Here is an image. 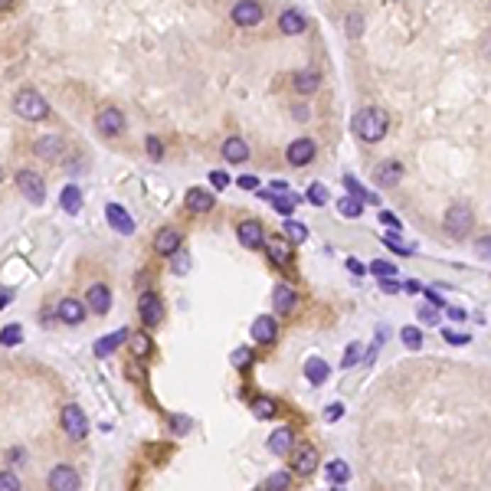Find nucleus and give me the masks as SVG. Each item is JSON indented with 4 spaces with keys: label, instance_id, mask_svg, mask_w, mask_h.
I'll list each match as a JSON object with an SVG mask.
<instances>
[{
    "label": "nucleus",
    "instance_id": "obj_36",
    "mask_svg": "<svg viewBox=\"0 0 491 491\" xmlns=\"http://www.w3.org/2000/svg\"><path fill=\"white\" fill-rule=\"evenodd\" d=\"M20 341H23V328L20 324H7V328L0 331V344L4 348H17Z\"/></svg>",
    "mask_w": 491,
    "mask_h": 491
},
{
    "label": "nucleus",
    "instance_id": "obj_55",
    "mask_svg": "<svg viewBox=\"0 0 491 491\" xmlns=\"http://www.w3.org/2000/svg\"><path fill=\"white\" fill-rule=\"evenodd\" d=\"M380 288L387 292V295H397L399 292V282H397V275H390V279H380Z\"/></svg>",
    "mask_w": 491,
    "mask_h": 491
},
{
    "label": "nucleus",
    "instance_id": "obj_50",
    "mask_svg": "<svg viewBox=\"0 0 491 491\" xmlns=\"http://www.w3.org/2000/svg\"><path fill=\"white\" fill-rule=\"evenodd\" d=\"M380 223H383V226H390V229H393V233H399V229H403V223H399V216H393V213H390V210H383V213H380Z\"/></svg>",
    "mask_w": 491,
    "mask_h": 491
},
{
    "label": "nucleus",
    "instance_id": "obj_60",
    "mask_svg": "<svg viewBox=\"0 0 491 491\" xmlns=\"http://www.w3.org/2000/svg\"><path fill=\"white\" fill-rule=\"evenodd\" d=\"M272 194H292V190H288L285 180H275V184H272Z\"/></svg>",
    "mask_w": 491,
    "mask_h": 491
},
{
    "label": "nucleus",
    "instance_id": "obj_63",
    "mask_svg": "<svg viewBox=\"0 0 491 491\" xmlns=\"http://www.w3.org/2000/svg\"><path fill=\"white\" fill-rule=\"evenodd\" d=\"M7 302H10V292H0V308H7Z\"/></svg>",
    "mask_w": 491,
    "mask_h": 491
},
{
    "label": "nucleus",
    "instance_id": "obj_44",
    "mask_svg": "<svg viewBox=\"0 0 491 491\" xmlns=\"http://www.w3.org/2000/svg\"><path fill=\"white\" fill-rule=\"evenodd\" d=\"M229 360H233V367H249V364H253V351H249V348H236L233 354H229Z\"/></svg>",
    "mask_w": 491,
    "mask_h": 491
},
{
    "label": "nucleus",
    "instance_id": "obj_31",
    "mask_svg": "<svg viewBox=\"0 0 491 491\" xmlns=\"http://www.w3.org/2000/svg\"><path fill=\"white\" fill-rule=\"evenodd\" d=\"M344 187L351 190V197H357L360 204H380V197L373 194V190H367V187H360L357 184V177L354 174H344Z\"/></svg>",
    "mask_w": 491,
    "mask_h": 491
},
{
    "label": "nucleus",
    "instance_id": "obj_46",
    "mask_svg": "<svg viewBox=\"0 0 491 491\" xmlns=\"http://www.w3.org/2000/svg\"><path fill=\"white\" fill-rule=\"evenodd\" d=\"M20 488V478L13 472H0V491H17Z\"/></svg>",
    "mask_w": 491,
    "mask_h": 491
},
{
    "label": "nucleus",
    "instance_id": "obj_53",
    "mask_svg": "<svg viewBox=\"0 0 491 491\" xmlns=\"http://www.w3.org/2000/svg\"><path fill=\"white\" fill-rule=\"evenodd\" d=\"M170 259H174V272H177V275H184V272L190 269V259H187V255H180V249L170 255Z\"/></svg>",
    "mask_w": 491,
    "mask_h": 491
},
{
    "label": "nucleus",
    "instance_id": "obj_17",
    "mask_svg": "<svg viewBox=\"0 0 491 491\" xmlns=\"http://www.w3.org/2000/svg\"><path fill=\"white\" fill-rule=\"evenodd\" d=\"M56 314H60L62 324H82L85 314H89V305L79 302V298H62L60 305H56Z\"/></svg>",
    "mask_w": 491,
    "mask_h": 491
},
{
    "label": "nucleus",
    "instance_id": "obj_48",
    "mask_svg": "<svg viewBox=\"0 0 491 491\" xmlns=\"http://www.w3.org/2000/svg\"><path fill=\"white\" fill-rule=\"evenodd\" d=\"M187 429H190V419H184V416H170V432H174V436H184Z\"/></svg>",
    "mask_w": 491,
    "mask_h": 491
},
{
    "label": "nucleus",
    "instance_id": "obj_49",
    "mask_svg": "<svg viewBox=\"0 0 491 491\" xmlns=\"http://www.w3.org/2000/svg\"><path fill=\"white\" fill-rule=\"evenodd\" d=\"M148 158H154V161L164 158V144L158 141V138H148Z\"/></svg>",
    "mask_w": 491,
    "mask_h": 491
},
{
    "label": "nucleus",
    "instance_id": "obj_33",
    "mask_svg": "<svg viewBox=\"0 0 491 491\" xmlns=\"http://www.w3.org/2000/svg\"><path fill=\"white\" fill-rule=\"evenodd\" d=\"M253 413L259 416V419H272V416L279 413V403L272 397H255L253 399Z\"/></svg>",
    "mask_w": 491,
    "mask_h": 491
},
{
    "label": "nucleus",
    "instance_id": "obj_35",
    "mask_svg": "<svg viewBox=\"0 0 491 491\" xmlns=\"http://www.w3.org/2000/svg\"><path fill=\"white\" fill-rule=\"evenodd\" d=\"M399 334H403V344H407L409 351H419V348H423V331L416 328V324H407V328H399Z\"/></svg>",
    "mask_w": 491,
    "mask_h": 491
},
{
    "label": "nucleus",
    "instance_id": "obj_14",
    "mask_svg": "<svg viewBox=\"0 0 491 491\" xmlns=\"http://www.w3.org/2000/svg\"><path fill=\"white\" fill-rule=\"evenodd\" d=\"M180 246H184V233H180L177 226H164L161 233L154 236V249H158V255H164V259H170Z\"/></svg>",
    "mask_w": 491,
    "mask_h": 491
},
{
    "label": "nucleus",
    "instance_id": "obj_51",
    "mask_svg": "<svg viewBox=\"0 0 491 491\" xmlns=\"http://www.w3.org/2000/svg\"><path fill=\"white\" fill-rule=\"evenodd\" d=\"M442 338L449 341V344H468V341H472V334H458V331H442Z\"/></svg>",
    "mask_w": 491,
    "mask_h": 491
},
{
    "label": "nucleus",
    "instance_id": "obj_54",
    "mask_svg": "<svg viewBox=\"0 0 491 491\" xmlns=\"http://www.w3.org/2000/svg\"><path fill=\"white\" fill-rule=\"evenodd\" d=\"M475 253L482 255V259H491V236H482L475 243Z\"/></svg>",
    "mask_w": 491,
    "mask_h": 491
},
{
    "label": "nucleus",
    "instance_id": "obj_27",
    "mask_svg": "<svg viewBox=\"0 0 491 491\" xmlns=\"http://www.w3.org/2000/svg\"><path fill=\"white\" fill-rule=\"evenodd\" d=\"M292 446H295V432L288 429V426H282V429H275L269 436V452H272V456L285 458L288 452H292Z\"/></svg>",
    "mask_w": 491,
    "mask_h": 491
},
{
    "label": "nucleus",
    "instance_id": "obj_18",
    "mask_svg": "<svg viewBox=\"0 0 491 491\" xmlns=\"http://www.w3.org/2000/svg\"><path fill=\"white\" fill-rule=\"evenodd\" d=\"M279 30L285 36H298V33H305L308 30V17L302 13V10H295V7H285L279 13Z\"/></svg>",
    "mask_w": 491,
    "mask_h": 491
},
{
    "label": "nucleus",
    "instance_id": "obj_22",
    "mask_svg": "<svg viewBox=\"0 0 491 491\" xmlns=\"http://www.w3.org/2000/svg\"><path fill=\"white\" fill-rule=\"evenodd\" d=\"M184 204H187V210H194V213H210L213 206H216V197H213L210 190H204V187H190L184 197Z\"/></svg>",
    "mask_w": 491,
    "mask_h": 491
},
{
    "label": "nucleus",
    "instance_id": "obj_9",
    "mask_svg": "<svg viewBox=\"0 0 491 491\" xmlns=\"http://www.w3.org/2000/svg\"><path fill=\"white\" fill-rule=\"evenodd\" d=\"M17 187H20V194L30 200V204L40 206L43 200H46V184H43V177L36 174V170H17Z\"/></svg>",
    "mask_w": 491,
    "mask_h": 491
},
{
    "label": "nucleus",
    "instance_id": "obj_56",
    "mask_svg": "<svg viewBox=\"0 0 491 491\" xmlns=\"http://www.w3.org/2000/svg\"><path fill=\"white\" fill-rule=\"evenodd\" d=\"M239 187H243V190H255V187H259V177H249V174H246V177H239Z\"/></svg>",
    "mask_w": 491,
    "mask_h": 491
},
{
    "label": "nucleus",
    "instance_id": "obj_11",
    "mask_svg": "<svg viewBox=\"0 0 491 491\" xmlns=\"http://www.w3.org/2000/svg\"><path fill=\"white\" fill-rule=\"evenodd\" d=\"M33 154L40 158V161H62V154H66V141H62L60 135H43L36 138L33 144Z\"/></svg>",
    "mask_w": 491,
    "mask_h": 491
},
{
    "label": "nucleus",
    "instance_id": "obj_28",
    "mask_svg": "<svg viewBox=\"0 0 491 491\" xmlns=\"http://www.w3.org/2000/svg\"><path fill=\"white\" fill-rule=\"evenodd\" d=\"M223 158H226L229 164H246L249 161V144H246L243 138H226V144H223Z\"/></svg>",
    "mask_w": 491,
    "mask_h": 491
},
{
    "label": "nucleus",
    "instance_id": "obj_45",
    "mask_svg": "<svg viewBox=\"0 0 491 491\" xmlns=\"http://www.w3.org/2000/svg\"><path fill=\"white\" fill-rule=\"evenodd\" d=\"M360 351H364V348H360L357 341H354V344H348V354H344V360H341V367H354L357 360H360Z\"/></svg>",
    "mask_w": 491,
    "mask_h": 491
},
{
    "label": "nucleus",
    "instance_id": "obj_59",
    "mask_svg": "<svg viewBox=\"0 0 491 491\" xmlns=\"http://www.w3.org/2000/svg\"><path fill=\"white\" fill-rule=\"evenodd\" d=\"M482 53H485V60L491 62V30L485 33V40H482Z\"/></svg>",
    "mask_w": 491,
    "mask_h": 491
},
{
    "label": "nucleus",
    "instance_id": "obj_4",
    "mask_svg": "<svg viewBox=\"0 0 491 491\" xmlns=\"http://www.w3.org/2000/svg\"><path fill=\"white\" fill-rule=\"evenodd\" d=\"M95 128H99V135H105V138L125 135V128H128L125 111L115 109V105H105V109L95 111Z\"/></svg>",
    "mask_w": 491,
    "mask_h": 491
},
{
    "label": "nucleus",
    "instance_id": "obj_25",
    "mask_svg": "<svg viewBox=\"0 0 491 491\" xmlns=\"http://www.w3.org/2000/svg\"><path fill=\"white\" fill-rule=\"evenodd\" d=\"M128 344H131V357H135V360H148V357L154 354V341L148 331H131V334H128Z\"/></svg>",
    "mask_w": 491,
    "mask_h": 491
},
{
    "label": "nucleus",
    "instance_id": "obj_42",
    "mask_svg": "<svg viewBox=\"0 0 491 491\" xmlns=\"http://www.w3.org/2000/svg\"><path fill=\"white\" fill-rule=\"evenodd\" d=\"M370 275H377V279H390V275H397V265L377 259V263H370Z\"/></svg>",
    "mask_w": 491,
    "mask_h": 491
},
{
    "label": "nucleus",
    "instance_id": "obj_39",
    "mask_svg": "<svg viewBox=\"0 0 491 491\" xmlns=\"http://www.w3.org/2000/svg\"><path fill=\"white\" fill-rule=\"evenodd\" d=\"M305 197H308V204H311V206H324V204H328V187H324V184H311Z\"/></svg>",
    "mask_w": 491,
    "mask_h": 491
},
{
    "label": "nucleus",
    "instance_id": "obj_40",
    "mask_svg": "<svg viewBox=\"0 0 491 491\" xmlns=\"http://www.w3.org/2000/svg\"><path fill=\"white\" fill-rule=\"evenodd\" d=\"M416 318H419V324H439V308L436 305H416Z\"/></svg>",
    "mask_w": 491,
    "mask_h": 491
},
{
    "label": "nucleus",
    "instance_id": "obj_23",
    "mask_svg": "<svg viewBox=\"0 0 491 491\" xmlns=\"http://www.w3.org/2000/svg\"><path fill=\"white\" fill-rule=\"evenodd\" d=\"M272 305H275V314H292L298 305V292L292 285H275L272 292Z\"/></svg>",
    "mask_w": 491,
    "mask_h": 491
},
{
    "label": "nucleus",
    "instance_id": "obj_6",
    "mask_svg": "<svg viewBox=\"0 0 491 491\" xmlns=\"http://www.w3.org/2000/svg\"><path fill=\"white\" fill-rule=\"evenodd\" d=\"M263 17H265V7L259 0H236L233 10H229V20L236 26H246V30H249V26H259Z\"/></svg>",
    "mask_w": 491,
    "mask_h": 491
},
{
    "label": "nucleus",
    "instance_id": "obj_30",
    "mask_svg": "<svg viewBox=\"0 0 491 491\" xmlns=\"http://www.w3.org/2000/svg\"><path fill=\"white\" fill-rule=\"evenodd\" d=\"M60 204H62V210H66L69 216H76V213L82 210V190H79L76 184H69L60 194Z\"/></svg>",
    "mask_w": 491,
    "mask_h": 491
},
{
    "label": "nucleus",
    "instance_id": "obj_15",
    "mask_svg": "<svg viewBox=\"0 0 491 491\" xmlns=\"http://www.w3.org/2000/svg\"><path fill=\"white\" fill-rule=\"evenodd\" d=\"M85 305L92 314H109L111 311V288L102 285V282H95L89 292H85Z\"/></svg>",
    "mask_w": 491,
    "mask_h": 491
},
{
    "label": "nucleus",
    "instance_id": "obj_3",
    "mask_svg": "<svg viewBox=\"0 0 491 491\" xmlns=\"http://www.w3.org/2000/svg\"><path fill=\"white\" fill-rule=\"evenodd\" d=\"M472 223H475V213L468 204H452L449 210H446V233H449L452 239H465L468 233H472Z\"/></svg>",
    "mask_w": 491,
    "mask_h": 491
},
{
    "label": "nucleus",
    "instance_id": "obj_5",
    "mask_svg": "<svg viewBox=\"0 0 491 491\" xmlns=\"http://www.w3.org/2000/svg\"><path fill=\"white\" fill-rule=\"evenodd\" d=\"M62 432H66L72 442H79V439L89 436V416H85V409L79 407V403L62 407Z\"/></svg>",
    "mask_w": 491,
    "mask_h": 491
},
{
    "label": "nucleus",
    "instance_id": "obj_43",
    "mask_svg": "<svg viewBox=\"0 0 491 491\" xmlns=\"http://www.w3.org/2000/svg\"><path fill=\"white\" fill-rule=\"evenodd\" d=\"M360 33H364V13H351L348 17V36L351 40H357Z\"/></svg>",
    "mask_w": 491,
    "mask_h": 491
},
{
    "label": "nucleus",
    "instance_id": "obj_58",
    "mask_svg": "<svg viewBox=\"0 0 491 491\" xmlns=\"http://www.w3.org/2000/svg\"><path fill=\"white\" fill-rule=\"evenodd\" d=\"M348 269L354 272V275H364V272H367V265H364V263H357V259H348Z\"/></svg>",
    "mask_w": 491,
    "mask_h": 491
},
{
    "label": "nucleus",
    "instance_id": "obj_38",
    "mask_svg": "<svg viewBox=\"0 0 491 491\" xmlns=\"http://www.w3.org/2000/svg\"><path fill=\"white\" fill-rule=\"evenodd\" d=\"M288 485H292V472H275L263 482V488L265 491H282V488H288Z\"/></svg>",
    "mask_w": 491,
    "mask_h": 491
},
{
    "label": "nucleus",
    "instance_id": "obj_10",
    "mask_svg": "<svg viewBox=\"0 0 491 491\" xmlns=\"http://www.w3.org/2000/svg\"><path fill=\"white\" fill-rule=\"evenodd\" d=\"M46 485L56 491H79L82 488V478H79V472L72 465H56L46 475Z\"/></svg>",
    "mask_w": 491,
    "mask_h": 491
},
{
    "label": "nucleus",
    "instance_id": "obj_16",
    "mask_svg": "<svg viewBox=\"0 0 491 491\" xmlns=\"http://www.w3.org/2000/svg\"><path fill=\"white\" fill-rule=\"evenodd\" d=\"M249 334H253L255 344H272V341L279 338V321L272 314H259L253 321V328H249Z\"/></svg>",
    "mask_w": 491,
    "mask_h": 491
},
{
    "label": "nucleus",
    "instance_id": "obj_19",
    "mask_svg": "<svg viewBox=\"0 0 491 491\" xmlns=\"http://www.w3.org/2000/svg\"><path fill=\"white\" fill-rule=\"evenodd\" d=\"M236 236H239V243H243L246 249H259V246L265 243V229H263V223L259 220H243L236 226Z\"/></svg>",
    "mask_w": 491,
    "mask_h": 491
},
{
    "label": "nucleus",
    "instance_id": "obj_13",
    "mask_svg": "<svg viewBox=\"0 0 491 491\" xmlns=\"http://www.w3.org/2000/svg\"><path fill=\"white\" fill-rule=\"evenodd\" d=\"M314 141L311 138H298V141H292L285 148V161L292 164V167H305V164H311L314 161Z\"/></svg>",
    "mask_w": 491,
    "mask_h": 491
},
{
    "label": "nucleus",
    "instance_id": "obj_29",
    "mask_svg": "<svg viewBox=\"0 0 491 491\" xmlns=\"http://www.w3.org/2000/svg\"><path fill=\"white\" fill-rule=\"evenodd\" d=\"M328 373H331V367L324 364L321 357H308V360H305V377H308V383L321 387V383L328 380Z\"/></svg>",
    "mask_w": 491,
    "mask_h": 491
},
{
    "label": "nucleus",
    "instance_id": "obj_62",
    "mask_svg": "<svg viewBox=\"0 0 491 491\" xmlns=\"http://www.w3.org/2000/svg\"><path fill=\"white\" fill-rule=\"evenodd\" d=\"M10 7H13V0H0V13H7Z\"/></svg>",
    "mask_w": 491,
    "mask_h": 491
},
{
    "label": "nucleus",
    "instance_id": "obj_1",
    "mask_svg": "<svg viewBox=\"0 0 491 491\" xmlns=\"http://www.w3.org/2000/svg\"><path fill=\"white\" fill-rule=\"evenodd\" d=\"M387 131H390V115L383 109H377V105H367V109H360L354 115V135L364 144L383 141Z\"/></svg>",
    "mask_w": 491,
    "mask_h": 491
},
{
    "label": "nucleus",
    "instance_id": "obj_34",
    "mask_svg": "<svg viewBox=\"0 0 491 491\" xmlns=\"http://www.w3.org/2000/svg\"><path fill=\"white\" fill-rule=\"evenodd\" d=\"M338 213H341V216H348V220H357V216L364 213V204H360L357 197H341V200H338Z\"/></svg>",
    "mask_w": 491,
    "mask_h": 491
},
{
    "label": "nucleus",
    "instance_id": "obj_57",
    "mask_svg": "<svg viewBox=\"0 0 491 491\" xmlns=\"http://www.w3.org/2000/svg\"><path fill=\"white\" fill-rule=\"evenodd\" d=\"M23 458H26L23 449H10V465H23Z\"/></svg>",
    "mask_w": 491,
    "mask_h": 491
},
{
    "label": "nucleus",
    "instance_id": "obj_47",
    "mask_svg": "<svg viewBox=\"0 0 491 491\" xmlns=\"http://www.w3.org/2000/svg\"><path fill=\"white\" fill-rule=\"evenodd\" d=\"M210 184H213V190H226V187H229V174H226V170H210Z\"/></svg>",
    "mask_w": 491,
    "mask_h": 491
},
{
    "label": "nucleus",
    "instance_id": "obj_52",
    "mask_svg": "<svg viewBox=\"0 0 491 491\" xmlns=\"http://www.w3.org/2000/svg\"><path fill=\"white\" fill-rule=\"evenodd\" d=\"M341 416H344V403H331V407L324 409V419H328V423H338Z\"/></svg>",
    "mask_w": 491,
    "mask_h": 491
},
{
    "label": "nucleus",
    "instance_id": "obj_64",
    "mask_svg": "<svg viewBox=\"0 0 491 491\" xmlns=\"http://www.w3.org/2000/svg\"><path fill=\"white\" fill-rule=\"evenodd\" d=\"M0 180H4V167H0Z\"/></svg>",
    "mask_w": 491,
    "mask_h": 491
},
{
    "label": "nucleus",
    "instance_id": "obj_12",
    "mask_svg": "<svg viewBox=\"0 0 491 491\" xmlns=\"http://www.w3.org/2000/svg\"><path fill=\"white\" fill-rule=\"evenodd\" d=\"M105 220L111 223V229H115L118 236H131V233L138 229L135 216H131V213H128L121 204H105Z\"/></svg>",
    "mask_w": 491,
    "mask_h": 491
},
{
    "label": "nucleus",
    "instance_id": "obj_21",
    "mask_svg": "<svg viewBox=\"0 0 491 491\" xmlns=\"http://www.w3.org/2000/svg\"><path fill=\"white\" fill-rule=\"evenodd\" d=\"M373 180L380 187H397L399 180H403V164L393 161V158H387V161H380L377 167H373Z\"/></svg>",
    "mask_w": 491,
    "mask_h": 491
},
{
    "label": "nucleus",
    "instance_id": "obj_37",
    "mask_svg": "<svg viewBox=\"0 0 491 491\" xmlns=\"http://www.w3.org/2000/svg\"><path fill=\"white\" fill-rule=\"evenodd\" d=\"M285 236L292 239V246L305 243V239H308V226H305V223H298V220H285Z\"/></svg>",
    "mask_w": 491,
    "mask_h": 491
},
{
    "label": "nucleus",
    "instance_id": "obj_2",
    "mask_svg": "<svg viewBox=\"0 0 491 491\" xmlns=\"http://www.w3.org/2000/svg\"><path fill=\"white\" fill-rule=\"evenodd\" d=\"M10 109H13V115L23 121H46L53 111L50 102H46V95L36 92V89H20V92L13 95Z\"/></svg>",
    "mask_w": 491,
    "mask_h": 491
},
{
    "label": "nucleus",
    "instance_id": "obj_26",
    "mask_svg": "<svg viewBox=\"0 0 491 491\" xmlns=\"http://www.w3.org/2000/svg\"><path fill=\"white\" fill-rule=\"evenodd\" d=\"M321 85V72L314 66H305L295 72V92L298 95H314V89Z\"/></svg>",
    "mask_w": 491,
    "mask_h": 491
},
{
    "label": "nucleus",
    "instance_id": "obj_61",
    "mask_svg": "<svg viewBox=\"0 0 491 491\" xmlns=\"http://www.w3.org/2000/svg\"><path fill=\"white\" fill-rule=\"evenodd\" d=\"M426 298H429V302H432V305H436V308H446V302H442V298L436 295V292H426Z\"/></svg>",
    "mask_w": 491,
    "mask_h": 491
},
{
    "label": "nucleus",
    "instance_id": "obj_41",
    "mask_svg": "<svg viewBox=\"0 0 491 491\" xmlns=\"http://www.w3.org/2000/svg\"><path fill=\"white\" fill-rule=\"evenodd\" d=\"M383 243H387L390 249H397L399 255H413V253H416V246H413V243H403V239L393 236V233H387V236H383Z\"/></svg>",
    "mask_w": 491,
    "mask_h": 491
},
{
    "label": "nucleus",
    "instance_id": "obj_24",
    "mask_svg": "<svg viewBox=\"0 0 491 491\" xmlns=\"http://www.w3.org/2000/svg\"><path fill=\"white\" fill-rule=\"evenodd\" d=\"M128 334H131L128 328H118V331H111L109 338H99L95 341V357H111L128 341Z\"/></svg>",
    "mask_w": 491,
    "mask_h": 491
},
{
    "label": "nucleus",
    "instance_id": "obj_32",
    "mask_svg": "<svg viewBox=\"0 0 491 491\" xmlns=\"http://www.w3.org/2000/svg\"><path fill=\"white\" fill-rule=\"evenodd\" d=\"M324 475H328V482L338 488V485H344L351 478V468L348 462H341V458H334V462H328V468H324Z\"/></svg>",
    "mask_w": 491,
    "mask_h": 491
},
{
    "label": "nucleus",
    "instance_id": "obj_8",
    "mask_svg": "<svg viewBox=\"0 0 491 491\" xmlns=\"http://www.w3.org/2000/svg\"><path fill=\"white\" fill-rule=\"evenodd\" d=\"M138 314H141V324L144 328H158L164 321V302L158 292H144L138 298Z\"/></svg>",
    "mask_w": 491,
    "mask_h": 491
},
{
    "label": "nucleus",
    "instance_id": "obj_20",
    "mask_svg": "<svg viewBox=\"0 0 491 491\" xmlns=\"http://www.w3.org/2000/svg\"><path fill=\"white\" fill-rule=\"evenodd\" d=\"M263 246L275 265H288V259H292V239H288L285 233H282V236H265Z\"/></svg>",
    "mask_w": 491,
    "mask_h": 491
},
{
    "label": "nucleus",
    "instance_id": "obj_7",
    "mask_svg": "<svg viewBox=\"0 0 491 491\" xmlns=\"http://www.w3.org/2000/svg\"><path fill=\"white\" fill-rule=\"evenodd\" d=\"M288 462H292V472L308 478V475H314V468H318V452H314L311 442H302V446H292Z\"/></svg>",
    "mask_w": 491,
    "mask_h": 491
}]
</instances>
